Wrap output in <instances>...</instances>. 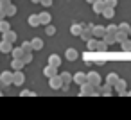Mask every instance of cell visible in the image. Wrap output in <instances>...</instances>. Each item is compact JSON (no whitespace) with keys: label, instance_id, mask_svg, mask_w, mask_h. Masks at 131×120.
<instances>
[{"label":"cell","instance_id":"cell-1","mask_svg":"<svg viewBox=\"0 0 131 120\" xmlns=\"http://www.w3.org/2000/svg\"><path fill=\"white\" fill-rule=\"evenodd\" d=\"M79 95H83V97H88V95H101V86H93V84L86 82V84L81 86Z\"/></svg>","mask_w":131,"mask_h":120},{"label":"cell","instance_id":"cell-2","mask_svg":"<svg viewBox=\"0 0 131 120\" xmlns=\"http://www.w3.org/2000/svg\"><path fill=\"white\" fill-rule=\"evenodd\" d=\"M0 79H2V82L6 84V86H9V84H13V79H15V72H2L0 74Z\"/></svg>","mask_w":131,"mask_h":120},{"label":"cell","instance_id":"cell-3","mask_svg":"<svg viewBox=\"0 0 131 120\" xmlns=\"http://www.w3.org/2000/svg\"><path fill=\"white\" fill-rule=\"evenodd\" d=\"M74 82H75V84H79V86L86 84V82H88V74H83V72L74 74Z\"/></svg>","mask_w":131,"mask_h":120},{"label":"cell","instance_id":"cell-4","mask_svg":"<svg viewBox=\"0 0 131 120\" xmlns=\"http://www.w3.org/2000/svg\"><path fill=\"white\" fill-rule=\"evenodd\" d=\"M49 86H50L52 90H59V88H63V79H61L59 75L50 77V79H49Z\"/></svg>","mask_w":131,"mask_h":120},{"label":"cell","instance_id":"cell-5","mask_svg":"<svg viewBox=\"0 0 131 120\" xmlns=\"http://www.w3.org/2000/svg\"><path fill=\"white\" fill-rule=\"evenodd\" d=\"M59 77L63 79V90H68L70 82L74 81V75H72V74H68V72H63V74H59Z\"/></svg>","mask_w":131,"mask_h":120},{"label":"cell","instance_id":"cell-6","mask_svg":"<svg viewBox=\"0 0 131 120\" xmlns=\"http://www.w3.org/2000/svg\"><path fill=\"white\" fill-rule=\"evenodd\" d=\"M77 57H79V52H77L74 47H70V49L65 50V59H68V61H75Z\"/></svg>","mask_w":131,"mask_h":120},{"label":"cell","instance_id":"cell-7","mask_svg":"<svg viewBox=\"0 0 131 120\" xmlns=\"http://www.w3.org/2000/svg\"><path fill=\"white\" fill-rule=\"evenodd\" d=\"M92 7H93V13L102 15V13H104V9H106V4H104V0H97V2H93V4H92Z\"/></svg>","mask_w":131,"mask_h":120},{"label":"cell","instance_id":"cell-8","mask_svg":"<svg viewBox=\"0 0 131 120\" xmlns=\"http://www.w3.org/2000/svg\"><path fill=\"white\" fill-rule=\"evenodd\" d=\"M88 82L93 84V86H101V75L97 72H90L88 74Z\"/></svg>","mask_w":131,"mask_h":120},{"label":"cell","instance_id":"cell-9","mask_svg":"<svg viewBox=\"0 0 131 120\" xmlns=\"http://www.w3.org/2000/svg\"><path fill=\"white\" fill-rule=\"evenodd\" d=\"M93 38H104L106 36V27H102V25H93Z\"/></svg>","mask_w":131,"mask_h":120},{"label":"cell","instance_id":"cell-10","mask_svg":"<svg viewBox=\"0 0 131 120\" xmlns=\"http://www.w3.org/2000/svg\"><path fill=\"white\" fill-rule=\"evenodd\" d=\"M25 82V75H24V72L20 70V72H15V79H13V84L15 86H22Z\"/></svg>","mask_w":131,"mask_h":120},{"label":"cell","instance_id":"cell-11","mask_svg":"<svg viewBox=\"0 0 131 120\" xmlns=\"http://www.w3.org/2000/svg\"><path fill=\"white\" fill-rule=\"evenodd\" d=\"M43 74H45V77H56V75H59L58 74V68H54V66H50V65H47L45 68H43Z\"/></svg>","mask_w":131,"mask_h":120},{"label":"cell","instance_id":"cell-12","mask_svg":"<svg viewBox=\"0 0 131 120\" xmlns=\"http://www.w3.org/2000/svg\"><path fill=\"white\" fill-rule=\"evenodd\" d=\"M13 43H9V41H0V52H4V54H9V52H13Z\"/></svg>","mask_w":131,"mask_h":120},{"label":"cell","instance_id":"cell-13","mask_svg":"<svg viewBox=\"0 0 131 120\" xmlns=\"http://www.w3.org/2000/svg\"><path fill=\"white\" fill-rule=\"evenodd\" d=\"M113 90L118 93V95H122V93H126V81L124 79H118V82L113 86Z\"/></svg>","mask_w":131,"mask_h":120},{"label":"cell","instance_id":"cell-14","mask_svg":"<svg viewBox=\"0 0 131 120\" xmlns=\"http://www.w3.org/2000/svg\"><path fill=\"white\" fill-rule=\"evenodd\" d=\"M38 16H40V23H43L45 27H47V25H50V20H52V16H50L49 13H45V11H43V13H40Z\"/></svg>","mask_w":131,"mask_h":120},{"label":"cell","instance_id":"cell-15","mask_svg":"<svg viewBox=\"0 0 131 120\" xmlns=\"http://www.w3.org/2000/svg\"><path fill=\"white\" fill-rule=\"evenodd\" d=\"M83 31H84V25H79V23H74V25L70 27L72 36H81V34H83Z\"/></svg>","mask_w":131,"mask_h":120},{"label":"cell","instance_id":"cell-16","mask_svg":"<svg viewBox=\"0 0 131 120\" xmlns=\"http://www.w3.org/2000/svg\"><path fill=\"white\" fill-rule=\"evenodd\" d=\"M49 65H50V66H54V68H58V66L61 65V57H59L58 54H52V56H49Z\"/></svg>","mask_w":131,"mask_h":120},{"label":"cell","instance_id":"cell-17","mask_svg":"<svg viewBox=\"0 0 131 120\" xmlns=\"http://www.w3.org/2000/svg\"><path fill=\"white\" fill-rule=\"evenodd\" d=\"M118 79H120V77H118L115 72H110V74L106 75V82H108V84H111V86H115V84L118 82Z\"/></svg>","mask_w":131,"mask_h":120},{"label":"cell","instance_id":"cell-18","mask_svg":"<svg viewBox=\"0 0 131 120\" xmlns=\"http://www.w3.org/2000/svg\"><path fill=\"white\" fill-rule=\"evenodd\" d=\"M2 40H4V41H9V43H15V41H16V32H15V31H9V32H6V34H2Z\"/></svg>","mask_w":131,"mask_h":120},{"label":"cell","instance_id":"cell-19","mask_svg":"<svg viewBox=\"0 0 131 120\" xmlns=\"http://www.w3.org/2000/svg\"><path fill=\"white\" fill-rule=\"evenodd\" d=\"M31 45H32V50H41L43 49V40L41 38H34V40H31Z\"/></svg>","mask_w":131,"mask_h":120},{"label":"cell","instance_id":"cell-20","mask_svg":"<svg viewBox=\"0 0 131 120\" xmlns=\"http://www.w3.org/2000/svg\"><path fill=\"white\" fill-rule=\"evenodd\" d=\"M11 66H13L15 72H20V70L25 66V63H24L22 59H13V61H11Z\"/></svg>","mask_w":131,"mask_h":120},{"label":"cell","instance_id":"cell-21","mask_svg":"<svg viewBox=\"0 0 131 120\" xmlns=\"http://www.w3.org/2000/svg\"><path fill=\"white\" fill-rule=\"evenodd\" d=\"M86 47H88V52H97V47H99V41H95L93 38L90 40V41H86Z\"/></svg>","mask_w":131,"mask_h":120},{"label":"cell","instance_id":"cell-22","mask_svg":"<svg viewBox=\"0 0 131 120\" xmlns=\"http://www.w3.org/2000/svg\"><path fill=\"white\" fill-rule=\"evenodd\" d=\"M11 54H13V59H22L25 52H24V49H22V47H15Z\"/></svg>","mask_w":131,"mask_h":120},{"label":"cell","instance_id":"cell-23","mask_svg":"<svg viewBox=\"0 0 131 120\" xmlns=\"http://www.w3.org/2000/svg\"><path fill=\"white\" fill-rule=\"evenodd\" d=\"M9 31H11L9 22H7V20H2V22H0V34H6V32H9Z\"/></svg>","mask_w":131,"mask_h":120},{"label":"cell","instance_id":"cell-24","mask_svg":"<svg viewBox=\"0 0 131 120\" xmlns=\"http://www.w3.org/2000/svg\"><path fill=\"white\" fill-rule=\"evenodd\" d=\"M111 93H113V86L106 82V84H104V86L101 88V95H108V97H110Z\"/></svg>","mask_w":131,"mask_h":120},{"label":"cell","instance_id":"cell-25","mask_svg":"<svg viewBox=\"0 0 131 120\" xmlns=\"http://www.w3.org/2000/svg\"><path fill=\"white\" fill-rule=\"evenodd\" d=\"M29 25L31 27H38L40 25V16L38 15H31L29 16Z\"/></svg>","mask_w":131,"mask_h":120},{"label":"cell","instance_id":"cell-26","mask_svg":"<svg viewBox=\"0 0 131 120\" xmlns=\"http://www.w3.org/2000/svg\"><path fill=\"white\" fill-rule=\"evenodd\" d=\"M102 41H104L106 45H113V43H117V38H115V34H106V36L102 38Z\"/></svg>","mask_w":131,"mask_h":120},{"label":"cell","instance_id":"cell-27","mask_svg":"<svg viewBox=\"0 0 131 120\" xmlns=\"http://www.w3.org/2000/svg\"><path fill=\"white\" fill-rule=\"evenodd\" d=\"M102 16H104V18H108V20H110V18H113V16H115V9H113V7H106V9H104V13H102Z\"/></svg>","mask_w":131,"mask_h":120},{"label":"cell","instance_id":"cell-28","mask_svg":"<svg viewBox=\"0 0 131 120\" xmlns=\"http://www.w3.org/2000/svg\"><path fill=\"white\" fill-rule=\"evenodd\" d=\"M115 38H117V43H124V41L127 40V34H124V32H120V31H118V32L115 34Z\"/></svg>","mask_w":131,"mask_h":120},{"label":"cell","instance_id":"cell-29","mask_svg":"<svg viewBox=\"0 0 131 120\" xmlns=\"http://www.w3.org/2000/svg\"><path fill=\"white\" fill-rule=\"evenodd\" d=\"M118 31L124 32V34H131V27H129L127 23H120V25H118Z\"/></svg>","mask_w":131,"mask_h":120},{"label":"cell","instance_id":"cell-30","mask_svg":"<svg viewBox=\"0 0 131 120\" xmlns=\"http://www.w3.org/2000/svg\"><path fill=\"white\" fill-rule=\"evenodd\" d=\"M6 15H7V16H15V15H16V6L11 4V6L6 9Z\"/></svg>","mask_w":131,"mask_h":120},{"label":"cell","instance_id":"cell-31","mask_svg":"<svg viewBox=\"0 0 131 120\" xmlns=\"http://www.w3.org/2000/svg\"><path fill=\"white\" fill-rule=\"evenodd\" d=\"M118 32V27L117 25H108L106 27V34H117Z\"/></svg>","mask_w":131,"mask_h":120},{"label":"cell","instance_id":"cell-32","mask_svg":"<svg viewBox=\"0 0 131 120\" xmlns=\"http://www.w3.org/2000/svg\"><path fill=\"white\" fill-rule=\"evenodd\" d=\"M45 34H47V36H54V34H56V27H54V25H47V27H45Z\"/></svg>","mask_w":131,"mask_h":120},{"label":"cell","instance_id":"cell-33","mask_svg":"<svg viewBox=\"0 0 131 120\" xmlns=\"http://www.w3.org/2000/svg\"><path fill=\"white\" fill-rule=\"evenodd\" d=\"M22 61H24L25 65H29V63L32 61V52H25V54H24V57H22Z\"/></svg>","mask_w":131,"mask_h":120},{"label":"cell","instance_id":"cell-34","mask_svg":"<svg viewBox=\"0 0 131 120\" xmlns=\"http://www.w3.org/2000/svg\"><path fill=\"white\" fill-rule=\"evenodd\" d=\"M120 47H122L124 52H131V41H129V40H126L124 43H120Z\"/></svg>","mask_w":131,"mask_h":120},{"label":"cell","instance_id":"cell-35","mask_svg":"<svg viewBox=\"0 0 131 120\" xmlns=\"http://www.w3.org/2000/svg\"><path fill=\"white\" fill-rule=\"evenodd\" d=\"M22 49H24V52H32V45H31V41H24V43H22Z\"/></svg>","mask_w":131,"mask_h":120},{"label":"cell","instance_id":"cell-36","mask_svg":"<svg viewBox=\"0 0 131 120\" xmlns=\"http://www.w3.org/2000/svg\"><path fill=\"white\" fill-rule=\"evenodd\" d=\"M108 50V45L104 41H99V47H97V52H106Z\"/></svg>","mask_w":131,"mask_h":120},{"label":"cell","instance_id":"cell-37","mask_svg":"<svg viewBox=\"0 0 131 120\" xmlns=\"http://www.w3.org/2000/svg\"><path fill=\"white\" fill-rule=\"evenodd\" d=\"M20 95L22 97H36V93L31 91V90H24V91H20Z\"/></svg>","mask_w":131,"mask_h":120},{"label":"cell","instance_id":"cell-38","mask_svg":"<svg viewBox=\"0 0 131 120\" xmlns=\"http://www.w3.org/2000/svg\"><path fill=\"white\" fill-rule=\"evenodd\" d=\"M9 6H11V2H9V0H0V9H4V11H6Z\"/></svg>","mask_w":131,"mask_h":120},{"label":"cell","instance_id":"cell-39","mask_svg":"<svg viewBox=\"0 0 131 120\" xmlns=\"http://www.w3.org/2000/svg\"><path fill=\"white\" fill-rule=\"evenodd\" d=\"M104 4H106V7H113V9H115L117 0H104Z\"/></svg>","mask_w":131,"mask_h":120},{"label":"cell","instance_id":"cell-40","mask_svg":"<svg viewBox=\"0 0 131 120\" xmlns=\"http://www.w3.org/2000/svg\"><path fill=\"white\" fill-rule=\"evenodd\" d=\"M83 59H84V61H86V63H90V61H92V59H93V56H92V52H86V54H84V56H83Z\"/></svg>","mask_w":131,"mask_h":120},{"label":"cell","instance_id":"cell-41","mask_svg":"<svg viewBox=\"0 0 131 120\" xmlns=\"http://www.w3.org/2000/svg\"><path fill=\"white\" fill-rule=\"evenodd\" d=\"M43 7H49V6H52V0H41V2H40Z\"/></svg>","mask_w":131,"mask_h":120},{"label":"cell","instance_id":"cell-42","mask_svg":"<svg viewBox=\"0 0 131 120\" xmlns=\"http://www.w3.org/2000/svg\"><path fill=\"white\" fill-rule=\"evenodd\" d=\"M6 18H7L6 11H4V9H0V22H2V20H6Z\"/></svg>","mask_w":131,"mask_h":120},{"label":"cell","instance_id":"cell-43","mask_svg":"<svg viewBox=\"0 0 131 120\" xmlns=\"http://www.w3.org/2000/svg\"><path fill=\"white\" fill-rule=\"evenodd\" d=\"M2 88H6V84L2 82V79H0V90H2Z\"/></svg>","mask_w":131,"mask_h":120},{"label":"cell","instance_id":"cell-44","mask_svg":"<svg viewBox=\"0 0 131 120\" xmlns=\"http://www.w3.org/2000/svg\"><path fill=\"white\" fill-rule=\"evenodd\" d=\"M86 2H90V4H93V2H97V0H86Z\"/></svg>","mask_w":131,"mask_h":120},{"label":"cell","instance_id":"cell-45","mask_svg":"<svg viewBox=\"0 0 131 120\" xmlns=\"http://www.w3.org/2000/svg\"><path fill=\"white\" fill-rule=\"evenodd\" d=\"M32 2H34V4H40V2H41V0H32Z\"/></svg>","mask_w":131,"mask_h":120},{"label":"cell","instance_id":"cell-46","mask_svg":"<svg viewBox=\"0 0 131 120\" xmlns=\"http://www.w3.org/2000/svg\"><path fill=\"white\" fill-rule=\"evenodd\" d=\"M2 95H4V91H2V90H0V97H2Z\"/></svg>","mask_w":131,"mask_h":120},{"label":"cell","instance_id":"cell-47","mask_svg":"<svg viewBox=\"0 0 131 120\" xmlns=\"http://www.w3.org/2000/svg\"><path fill=\"white\" fill-rule=\"evenodd\" d=\"M127 97H131V91H127Z\"/></svg>","mask_w":131,"mask_h":120}]
</instances>
